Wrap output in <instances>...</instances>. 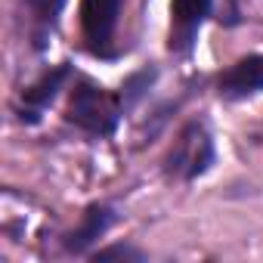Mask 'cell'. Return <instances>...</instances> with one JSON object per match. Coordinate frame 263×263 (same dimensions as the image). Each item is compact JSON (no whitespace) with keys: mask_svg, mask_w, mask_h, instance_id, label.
Listing matches in <instances>:
<instances>
[{"mask_svg":"<svg viewBox=\"0 0 263 263\" xmlns=\"http://www.w3.org/2000/svg\"><path fill=\"white\" fill-rule=\"evenodd\" d=\"M134 108V102L127 99L124 87L118 93H108L102 87H96L93 81L81 78L74 87H71V96H68V108H65V121L81 127L84 134L90 137H111L121 118Z\"/></svg>","mask_w":263,"mask_h":263,"instance_id":"6da1fadb","label":"cell"},{"mask_svg":"<svg viewBox=\"0 0 263 263\" xmlns=\"http://www.w3.org/2000/svg\"><path fill=\"white\" fill-rule=\"evenodd\" d=\"M217 161V146H214V137L204 121H189L180 137L174 140L167 158H164V174L171 180H183V183H192L198 177H204Z\"/></svg>","mask_w":263,"mask_h":263,"instance_id":"7a4b0ae2","label":"cell"},{"mask_svg":"<svg viewBox=\"0 0 263 263\" xmlns=\"http://www.w3.org/2000/svg\"><path fill=\"white\" fill-rule=\"evenodd\" d=\"M124 0H81V31L84 44L99 59H115V31Z\"/></svg>","mask_w":263,"mask_h":263,"instance_id":"3957f363","label":"cell"},{"mask_svg":"<svg viewBox=\"0 0 263 263\" xmlns=\"http://www.w3.org/2000/svg\"><path fill=\"white\" fill-rule=\"evenodd\" d=\"M71 74H74L71 62H59V65H53V68H47L31 87L22 90V96H19V102H16V118H19L22 124H28V127L41 124V118H44L47 108L59 99L62 87L71 81Z\"/></svg>","mask_w":263,"mask_h":263,"instance_id":"277c9868","label":"cell"},{"mask_svg":"<svg viewBox=\"0 0 263 263\" xmlns=\"http://www.w3.org/2000/svg\"><path fill=\"white\" fill-rule=\"evenodd\" d=\"M214 13V0H171V34L167 50L174 56H189L201 25Z\"/></svg>","mask_w":263,"mask_h":263,"instance_id":"5b68a950","label":"cell"},{"mask_svg":"<svg viewBox=\"0 0 263 263\" xmlns=\"http://www.w3.org/2000/svg\"><path fill=\"white\" fill-rule=\"evenodd\" d=\"M217 93L229 102L251 99V96L263 93V53L241 56L226 71H220L217 74Z\"/></svg>","mask_w":263,"mask_h":263,"instance_id":"8992f818","label":"cell"},{"mask_svg":"<svg viewBox=\"0 0 263 263\" xmlns=\"http://www.w3.org/2000/svg\"><path fill=\"white\" fill-rule=\"evenodd\" d=\"M111 223H115V208L96 201L81 214V223L62 238V248L68 254H90V248L111 229Z\"/></svg>","mask_w":263,"mask_h":263,"instance_id":"52a82bcc","label":"cell"},{"mask_svg":"<svg viewBox=\"0 0 263 263\" xmlns=\"http://www.w3.org/2000/svg\"><path fill=\"white\" fill-rule=\"evenodd\" d=\"M22 4H25L28 13H31L34 47L44 50L47 41H50V34H53L56 25H59V13H62V7H65V0H22Z\"/></svg>","mask_w":263,"mask_h":263,"instance_id":"ba28073f","label":"cell"},{"mask_svg":"<svg viewBox=\"0 0 263 263\" xmlns=\"http://www.w3.org/2000/svg\"><path fill=\"white\" fill-rule=\"evenodd\" d=\"M90 260L96 263H108V260H146V251L134 248V245H108L90 254Z\"/></svg>","mask_w":263,"mask_h":263,"instance_id":"9c48e42d","label":"cell"}]
</instances>
